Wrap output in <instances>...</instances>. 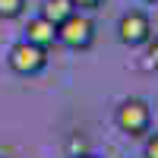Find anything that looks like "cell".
Returning <instances> with one entry per match:
<instances>
[{
    "label": "cell",
    "mask_w": 158,
    "mask_h": 158,
    "mask_svg": "<svg viewBox=\"0 0 158 158\" xmlns=\"http://www.w3.org/2000/svg\"><path fill=\"white\" fill-rule=\"evenodd\" d=\"M117 127L127 136H146L152 127V111L142 98H127L117 108Z\"/></svg>",
    "instance_id": "cell-3"
},
{
    "label": "cell",
    "mask_w": 158,
    "mask_h": 158,
    "mask_svg": "<svg viewBox=\"0 0 158 158\" xmlns=\"http://www.w3.org/2000/svg\"><path fill=\"white\" fill-rule=\"evenodd\" d=\"M92 41H95V22L79 10L57 25V44L70 48V51H85V48H92Z\"/></svg>",
    "instance_id": "cell-1"
},
{
    "label": "cell",
    "mask_w": 158,
    "mask_h": 158,
    "mask_svg": "<svg viewBox=\"0 0 158 158\" xmlns=\"http://www.w3.org/2000/svg\"><path fill=\"white\" fill-rule=\"evenodd\" d=\"M146 158H158V133H152L146 142Z\"/></svg>",
    "instance_id": "cell-9"
},
{
    "label": "cell",
    "mask_w": 158,
    "mask_h": 158,
    "mask_svg": "<svg viewBox=\"0 0 158 158\" xmlns=\"http://www.w3.org/2000/svg\"><path fill=\"white\" fill-rule=\"evenodd\" d=\"M73 13H76L73 0H44V3H41V13H38V16H44V19H51L54 25H60L67 16H73Z\"/></svg>",
    "instance_id": "cell-6"
},
{
    "label": "cell",
    "mask_w": 158,
    "mask_h": 158,
    "mask_svg": "<svg viewBox=\"0 0 158 158\" xmlns=\"http://www.w3.org/2000/svg\"><path fill=\"white\" fill-rule=\"evenodd\" d=\"M149 70H158V38H155V41H152V38H149Z\"/></svg>",
    "instance_id": "cell-8"
},
{
    "label": "cell",
    "mask_w": 158,
    "mask_h": 158,
    "mask_svg": "<svg viewBox=\"0 0 158 158\" xmlns=\"http://www.w3.org/2000/svg\"><path fill=\"white\" fill-rule=\"evenodd\" d=\"M101 3H104V0H73L76 10H98Z\"/></svg>",
    "instance_id": "cell-10"
},
{
    "label": "cell",
    "mask_w": 158,
    "mask_h": 158,
    "mask_svg": "<svg viewBox=\"0 0 158 158\" xmlns=\"http://www.w3.org/2000/svg\"><path fill=\"white\" fill-rule=\"evenodd\" d=\"M25 10V0H0V19H19Z\"/></svg>",
    "instance_id": "cell-7"
},
{
    "label": "cell",
    "mask_w": 158,
    "mask_h": 158,
    "mask_svg": "<svg viewBox=\"0 0 158 158\" xmlns=\"http://www.w3.org/2000/svg\"><path fill=\"white\" fill-rule=\"evenodd\" d=\"M117 38H120L127 48L149 44V38H152V19H149L142 10H130V13H123L120 22H117Z\"/></svg>",
    "instance_id": "cell-4"
},
{
    "label": "cell",
    "mask_w": 158,
    "mask_h": 158,
    "mask_svg": "<svg viewBox=\"0 0 158 158\" xmlns=\"http://www.w3.org/2000/svg\"><path fill=\"white\" fill-rule=\"evenodd\" d=\"M149 3H158V0H149Z\"/></svg>",
    "instance_id": "cell-12"
},
{
    "label": "cell",
    "mask_w": 158,
    "mask_h": 158,
    "mask_svg": "<svg viewBox=\"0 0 158 158\" xmlns=\"http://www.w3.org/2000/svg\"><path fill=\"white\" fill-rule=\"evenodd\" d=\"M6 63L16 76H38L44 67H48V48H38L32 41H16L6 54Z\"/></svg>",
    "instance_id": "cell-2"
},
{
    "label": "cell",
    "mask_w": 158,
    "mask_h": 158,
    "mask_svg": "<svg viewBox=\"0 0 158 158\" xmlns=\"http://www.w3.org/2000/svg\"><path fill=\"white\" fill-rule=\"evenodd\" d=\"M25 41H32L38 48H54L57 44V25L51 19H44V16L29 19V25H25Z\"/></svg>",
    "instance_id": "cell-5"
},
{
    "label": "cell",
    "mask_w": 158,
    "mask_h": 158,
    "mask_svg": "<svg viewBox=\"0 0 158 158\" xmlns=\"http://www.w3.org/2000/svg\"><path fill=\"white\" fill-rule=\"evenodd\" d=\"M76 158H95V155H76Z\"/></svg>",
    "instance_id": "cell-11"
}]
</instances>
